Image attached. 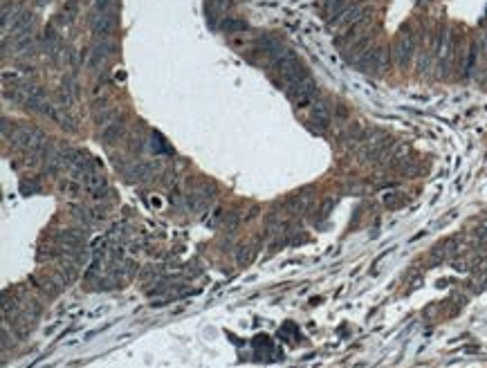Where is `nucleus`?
<instances>
[{
	"label": "nucleus",
	"instance_id": "obj_1",
	"mask_svg": "<svg viewBox=\"0 0 487 368\" xmlns=\"http://www.w3.org/2000/svg\"><path fill=\"white\" fill-rule=\"evenodd\" d=\"M388 63H391V61H388V50L384 45H375L364 54L355 65L359 67V70L368 72V75H384L388 70Z\"/></svg>",
	"mask_w": 487,
	"mask_h": 368
},
{
	"label": "nucleus",
	"instance_id": "obj_2",
	"mask_svg": "<svg viewBox=\"0 0 487 368\" xmlns=\"http://www.w3.org/2000/svg\"><path fill=\"white\" fill-rule=\"evenodd\" d=\"M366 14H368V11H366V7H364V5H348V7L344 9L337 18H332L330 25H332V29H335V32L344 34V32H348L350 27H355L357 23L366 21Z\"/></svg>",
	"mask_w": 487,
	"mask_h": 368
},
{
	"label": "nucleus",
	"instance_id": "obj_3",
	"mask_svg": "<svg viewBox=\"0 0 487 368\" xmlns=\"http://www.w3.org/2000/svg\"><path fill=\"white\" fill-rule=\"evenodd\" d=\"M285 92L290 95V99H292V101H297L299 106H305V103H310V99L314 97V92H317V83H314V79L308 75V77L301 79V81L287 85Z\"/></svg>",
	"mask_w": 487,
	"mask_h": 368
},
{
	"label": "nucleus",
	"instance_id": "obj_4",
	"mask_svg": "<svg viewBox=\"0 0 487 368\" xmlns=\"http://www.w3.org/2000/svg\"><path fill=\"white\" fill-rule=\"evenodd\" d=\"M413 52H416V39L409 32H402L395 41V47H393V54H395V61L400 67H406L413 59Z\"/></svg>",
	"mask_w": 487,
	"mask_h": 368
},
{
	"label": "nucleus",
	"instance_id": "obj_5",
	"mask_svg": "<svg viewBox=\"0 0 487 368\" xmlns=\"http://www.w3.org/2000/svg\"><path fill=\"white\" fill-rule=\"evenodd\" d=\"M310 124H312V128H317V131H326V128H328V124H330V108H328V103H326V101L314 103L312 115H310Z\"/></svg>",
	"mask_w": 487,
	"mask_h": 368
},
{
	"label": "nucleus",
	"instance_id": "obj_6",
	"mask_svg": "<svg viewBox=\"0 0 487 368\" xmlns=\"http://www.w3.org/2000/svg\"><path fill=\"white\" fill-rule=\"evenodd\" d=\"M115 23H113V16L110 14H101V11H97L95 16H92V29H95V34H101L106 36L113 32Z\"/></svg>",
	"mask_w": 487,
	"mask_h": 368
},
{
	"label": "nucleus",
	"instance_id": "obj_7",
	"mask_svg": "<svg viewBox=\"0 0 487 368\" xmlns=\"http://www.w3.org/2000/svg\"><path fill=\"white\" fill-rule=\"evenodd\" d=\"M478 47H480V43H478V41H472L470 47H467V54L462 57V75H465V77H470L472 70H474V65H476V61H478Z\"/></svg>",
	"mask_w": 487,
	"mask_h": 368
},
{
	"label": "nucleus",
	"instance_id": "obj_8",
	"mask_svg": "<svg viewBox=\"0 0 487 368\" xmlns=\"http://www.w3.org/2000/svg\"><path fill=\"white\" fill-rule=\"evenodd\" d=\"M110 50H113V45H110L108 41H101V43H97V45H95V50H92V61H90V65H92V67H97L99 63H103Z\"/></svg>",
	"mask_w": 487,
	"mask_h": 368
},
{
	"label": "nucleus",
	"instance_id": "obj_9",
	"mask_svg": "<svg viewBox=\"0 0 487 368\" xmlns=\"http://www.w3.org/2000/svg\"><path fill=\"white\" fill-rule=\"evenodd\" d=\"M346 7H348L346 0H326V3H323V14H326L328 21H332V18H337Z\"/></svg>",
	"mask_w": 487,
	"mask_h": 368
},
{
	"label": "nucleus",
	"instance_id": "obj_10",
	"mask_svg": "<svg viewBox=\"0 0 487 368\" xmlns=\"http://www.w3.org/2000/svg\"><path fill=\"white\" fill-rule=\"evenodd\" d=\"M121 133H124V126H121V124H113V126L103 128V131H101V142L103 144H115L117 139L121 137Z\"/></svg>",
	"mask_w": 487,
	"mask_h": 368
},
{
	"label": "nucleus",
	"instance_id": "obj_11",
	"mask_svg": "<svg viewBox=\"0 0 487 368\" xmlns=\"http://www.w3.org/2000/svg\"><path fill=\"white\" fill-rule=\"evenodd\" d=\"M81 189H83V184H79L77 180H63L61 182V191H63L65 195H70V198H77V195L81 193Z\"/></svg>",
	"mask_w": 487,
	"mask_h": 368
},
{
	"label": "nucleus",
	"instance_id": "obj_12",
	"mask_svg": "<svg viewBox=\"0 0 487 368\" xmlns=\"http://www.w3.org/2000/svg\"><path fill=\"white\" fill-rule=\"evenodd\" d=\"M16 14H18V7H16L14 3H7V5L3 7V27H5V29L9 27V23L14 21Z\"/></svg>",
	"mask_w": 487,
	"mask_h": 368
},
{
	"label": "nucleus",
	"instance_id": "obj_13",
	"mask_svg": "<svg viewBox=\"0 0 487 368\" xmlns=\"http://www.w3.org/2000/svg\"><path fill=\"white\" fill-rule=\"evenodd\" d=\"M115 117H117L115 110H101V113L97 115V124H99L101 128H108V126H113Z\"/></svg>",
	"mask_w": 487,
	"mask_h": 368
},
{
	"label": "nucleus",
	"instance_id": "obj_14",
	"mask_svg": "<svg viewBox=\"0 0 487 368\" xmlns=\"http://www.w3.org/2000/svg\"><path fill=\"white\" fill-rule=\"evenodd\" d=\"M54 121H57L59 126L67 128V131H75V128H77V121L70 117V113H63V110H59V115H57V119H54Z\"/></svg>",
	"mask_w": 487,
	"mask_h": 368
},
{
	"label": "nucleus",
	"instance_id": "obj_15",
	"mask_svg": "<svg viewBox=\"0 0 487 368\" xmlns=\"http://www.w3.org/2000/svg\"><path fill=\"white\" fill-rule=\"evenodd\" d=\"M223 27H225V32H243V29H247V23L227 18V21H223Z\"/></svg>",
	"mask_w": 487,
	"mask_h": 368
},
{
	"label": "nucleus",
	"instance_id": "obj_16",
	"mask_svg": "<svg viewBox=\"0 0 487 368\" xmlns=\"http://www.w3.org/2000/svg\"><path fill=\"white\" fill-rule=\"evenodd\" d=\"M110 5H113V0H95V7H97V11H101V14H108Z\"/></svg>",
	"mask_w": 487,
	"mask_h": 368
},
{
	"label": "nucleus",
	"instance_id": "obj_17",
	"mask_svg": "<svg viewBox=\"0 0 487 368\" xmlns=\"http://www.w3.org/2000/svg\"><path fill=\"white\" fill-rule=\"evenodd\" d=\"M247 254H249V247H245V245H243V247L236 251V261L238 263H247Z\"/></svg>",
	"mask_w": 487,
	"mask_h": 368
},
{
	"label": "nucleus",
	"instance_id": "obj_18",
	"mask_svg": "<svg viewBox=\"0 0 487 368\" xmlns=\"http://www.w3.org/2000/svg\"><path fill=\"white\" fill-rule=\"evenodd\" d=\"M151 205L155 207V209H159V207H162V200H159V198H151Z\"/></svg>",
	"mask_w": 487,
	"mask_h": 368
}]
</instances>
